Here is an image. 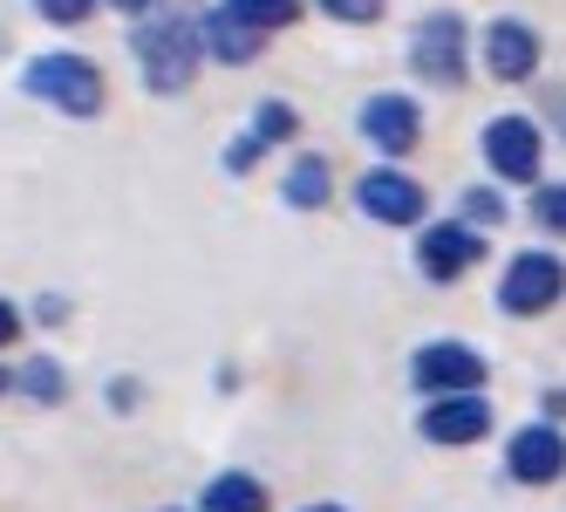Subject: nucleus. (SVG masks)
<instances>
[{
	"label": "nucleus",
	"instance_id": "3",
	"mask_svg": "<svg viewBox=\"0 0 566 512\" xmlns=\"http://www.w3.org/2000/svg\"><path fill=\"white\" fill-rule=\"evenodd\" d=\"M559 288H566V267L553 253H518L499 281V307L505 314H546L559 301Z\"/></svg>",
	"mask_w": 566,
	"mask_h": 512
},
{
	"label": "nucleus",
	"instance_id": "5",
	"mask_svg": "<svg viewBox=\"0 0 566 512\" xmlns=\"http://www.w3.org/2000/svg\"><path fill=\"white\" fill-rule=\"evenodd\" d=\"M417 383L437 389V397H471V389L484 383V363H478V348H464V342H430L417 356Z\"/></svg>",
	"mask_w": 566,
	"mask_h": 512
},
{
	"label": "nucleus",
	"instance_id": "22",
	"mask_svg": "<svg viewBox=\"0 0 566 512\" xmlns=\"http://www.w3.org/2000/svg\"><path fill=\"white\" fill-rule=\"evenodd\" d=\"M321 8H328L335 21H376V14H382V0H321Z\"/></svg>",
	"mask_w": 566,
	"mask_h": 512
},
{
	"label": "nucleus",
	"instance_id": "13",
	"mask_svg": "<svg viewBox=\"0 0 566 512\" xmlns=\"http://www.w3.org/2000/svg\"><path fill=\"white\" fill-rule=\"evenodd\" d=\"M206 49H212L219 62H253V55H260V28L239 21L232 8H212V14H206Z\"/></svg>",
	"mask_w": 566,
	"mask_h": 512
},
{
	"label": "nucleus",
	"instance_id": "27",
	"mask_svg": "<svg viewBox=\"0 0 566 512\" xmlns=\"http://www.w3.org/2000/svg\"><path fill=\"white\" fill-rule=\"evenodd\" d=\"M307 512H342V505H307Z\"/></svg>",
	"mask_w": 566,
	"mask_h": 512
},
{
	"label": "nucleus",
	"instance_id": "23",
	"mask_svg": "<svg viewBox=\"0 0 566 512\" xmlns=\"http://www.w3.org/2000/svg\"><path fill=\"white\" fill-rule=\"evenodd\" d=\"M253 157H260V137L247 130V137H239V144L226 150V171H247V165H253Z\"/></svg>",
	"mask_w": 566,
	"mask_h": 512
},
{
	"label": "nucleus",
	"instance_id": "2",
	"mask_svg": "<svg viewBox=\"0 0 566 512\" xmlns=\"http://www.w3.org/2000/svg\"><path fill=\"white\" fill-rule=\"evenodd\" d=\"M28 96H42L69 116H96L103 109V75L83 55H34L28 62Z\"/></svg>",
	"mask_w": 566,
	"mask_h": 512
},
{
	"label": "nucleus",
	"instance_id": "26",
	"mask_svg": "<svg viewBox=\"0 0 566 512\" xmlns=\"http://www.w3.org/2000/svg\"><path fill=\"white\" fill-rule=\"evenodd\" d=\"M109 8H150V0H109Z\"/></svg>",
	"mask_w": 566,
	"mask_h": 512
},
{
	"label": "nucleus",
	"instance_id": "11",
	"mask_svg": "<svg viewBox=\"0 0 566 512\" xmlns=\"http://www.w3.org/2000/svg\"><path fill=\"white\" fill-rule=\"evenodd\" d=\"M484 253V240L471 226H430L423 232V247H417V267L430 273V281H458V273H471Z\"/></svg>",
	"mask_w": 566,
	"mask_h": 512
},
{
	"label": "nucleus",
	"instance_id": "21",
	"mask_svg": "<svg viewBox=\"0 0 566 512\" xmlns=\"http://www.w3.org/2000/svg\"><path fill=\"white\" fill-rule=\"evenodd\" d=\"M34 8H42L49 21H62V28H75V21H83V14L96 8V0H34Z\"/></svg>",
	"mask_w": 566,
	"mask_h": 512
},
{
	"label": "nucleus",
	"instance_id": "25",
	"mask_svg": "<svg viewBox=\"0 0 566 512\" xmlns=\"http://www.w3.org/2000/svg\"><path fill=\"white\" fill-rule=\"evenodd\" d=\"M14 328H21V314H14L8 301H0V342H14Z\"/></svg>",
	"mask_w": 566,
	"mask_h": 512
},
{
	"label": "nucleus",
	"instance_id": "12",
	"mask_svg": "<svg viewBox=\"0 0 566 512\" xmlns=\"http://www.w3.org/2000/svg\"><path fill=\"white\" fill-rule=\"evenodd\" d=\"M492 430V404L484 397H437L423 410V438L430 445H478Z\"/></svg>",
	"mask_w": 566,
	"mask_h": 512
},
{
	"label": "nucleus",
	"instance_id": "28",
	"mask_svg": "<svg viewBox=\"0 0 566 512\" xmlns=\"http://www.w3.org/2000/svg\"><path fill=\"white\" fill-rule=\"evenodd\" d=\"M0 389H8V376H0Z\"/></svg>",
	"mask_w": 566,
	"mask_h": 512
},
{
	"label": "nucleus",
	"instance_id": "19",
	"mask_svg": "<svg viewBox=\"0 0 566 512\" xmlns=\"http://www.w3.org/2000/svg\"><path fill=\"white\" fill-rule=\"evenodd\" d=\"M21 383H28V397H34V404H55V397H62V389H69L55 363H34V369H28Z\"/></svg>",
	"mask_w": 566,
	"mask_h": 512
},
{
	"label": "nucleus",
	"instance_id": "24",
	"mask_svg": "<svg viewBox=\"0 0 566 512\" xmlns=\"http://www.w3.org/2000/svg\"><path fill=\"white\" fill-rule=\"evenodd\" d=\"M546 116H553V130L566 137V90H546Z\"/></svg>",
	"mask_w": 566,
	"mask_h": 512
},
{
	"label": "nucleus",
	"instance_id": "15",
	"mask_svg": "<svg viewBox=\"0 0 566 512\" xmlns=\"http://www.w3.org/2000/svg\"><path fill=\"white\" fill-rule=\"evenodd\" d=\"M287 206L294 212H314V206H328V157H301V165L287 171Z\"/></svg>",
	"mask_w": 566,
	"mask_h": 512
},
{
	"label": "nucleus",
	"instance_id": "10",
	"mask_svg": "<svg viewBox=\"0 0 566 512\" xmlns=\"http://www.w3.org/2000/svg\"><path fill=\"white\" fill-rule=\"evenodd\" d=\"M484 69H492L499 83H525V75L539 69V34L525 21H492L484 28Z\"/></svg>",
	"mask_w": 566,
	"mask_h": 512
},
{
	"label": "nucleus",
	"instance_id": "7",
	"mask_svg": "<svg viewBox=\"0 0 566 512\" xmlns=\"http://www.w3.org/2000/svg\"><path fill=\"white\" fill-rule=\"evenodd\" d=\"M417 130H423V116H417L410 96H369V103H361V137H369L382 157L417 150Z\"/></svg>",
	"mask_w": 566,
	"mask_h": 512
},
{
	"label": "nucleus",
	"instance_id": "20",
	"mask_svg": "<svg viewBox=\"0 0 566 512\" xmlns=\"http://www.w3.org/2000/svg\"><path fill=\"white\" fill-rule=\"evenodd\" d=\"M464 212H471V219H492V226H499V219H505V199H499V191H484V185H478V191H464Z\"/></svg>",
	"mask_w": 566,
	"mask_h": 512
},
{
	"label": "nucleus",
	"instance_id": "6",
	"mask_svg": "<svg viewBox=\"0 0 566 512\" xmlns=\"http://www.w3.org/2000/svg\"><path fill=\"white\" fill-rule=\"evenodd\" d=\"M484 165L499 178H533L539 171V124H525V116L484 124Z\"/></svg>",
	"mask_w": 566,
	"mask_h": 512
},
{
	"label": "nucleus",
	"instance_id": "14",
	"mask_svg": "<svg viewBox=\"0 0 566 512\" xmlns=\"http://www.w3.org/2000/svg\"><path fill=\"white\" fill-rule=\"evenodd\" d=\"M198 512H266V485L253 471H219L206 499H198Z\"/></svg>",
	"mask_w": 566,
	"mask_h": 512
},
{
	"label": "nucleus",
	"instance_id": "4",
	"mask_svg": "<svg viewBox=\"0 0 566 512\" xmlns=\"http://www.w3.org/2000/svg\"><path fill=\"white\" fill-rule=\"evenodd\" d=\"M410 62H417V75H423V83H437V90H458V83H464V21H458V14H430V21L417 28V49H410Z\"/></svg>",
	"mask_w": 566,
	"mask_h": 512
},
{
	"label": "nucleus",
	"instance_id": "18",
	"mask_svg": "<svg viewBox=\"0 0 566 512\" xmlns=\"http://www.w3.org/2000/svg\"><path fill=\"white\" fill-rule=\"evenodd\" d=\"M533 219L546 232H566V185H539V199H533Z\"/></svg>",
	"mask_w": 566,
	"mask_h": 512
},
{
	"label": "nucleus",
	"instance_id": "17",
	"mask_svg": "<svg viewBox=\"0 0 566 512\" xmlns=\"http://www.w3.org/2000/svg\"><path fill=\"white\" fill-rule=\"evenodd\" d=\"M253 137H260V144L294 137V109H287V103H260V109H253Z\"/></svg>",
	"mask_w": 566,
	"mask_h": 512
},
{
	"label": "nucleus",
	"instance_id": "1",
	"mask_svg": "<svg viewBox=\"0 0 566 512\" xmlns=\"http://www.w3.org/2000/svg\"><path fill=\"white\" fill-rule=\"evenodd\" d=\"M130 49H137V62H144V83L157 90V96H178L191 75H198V21L191 14H165V21H144L137 34H130Z\"/></svg>",
	"mask_w": 566,
	"mask_h": 512
},
{
	"label": "nucleus",
	"instance_id": "8",
	"mask_svg": "<svg viewBox=\"0 0 566 512\" xmlns=\"http://www.w3.org/2000/svg\"><path fill=\"white\" fill-rule=\"evenodd\" d=\"M355 199H361V212L382 219V226H417L423 219V185L402 178V171H369L355 185Z\"/></svg>",
	"mask_w": 566,
	"mask_h": 512
},
{
	"label": "nucleus",
	"instance_id": "16",
	"mask_svg": "<svg viewBox=\"0 0 566 512\" xmlns=\"http://www.w3.org/2000/svg\"><path fill=\"white\" fill-rule=\"evenodd\" d=\"M226 8H232L239 21H253V28L266 34V28H287V21L301 14V0H226Z\"/></svg>",
	"mask_w": 566,
	"mask_h": 512
},
{
	"label": "nucleus",
	"instance_id": "9",
	"mask_svg": "<svg viewBox=\"0 0 566 512\" xmlns=\"http://www.w3.org/2000/svg\"><path fill=\"white\" fill-rule=\"evenodd\" d=\"M505 471L518 485H553L559 471H566V438L553 424H533V430H518L512 451H505Z\"/></svg>",
	"mask_w": 566,
	"mask_h": 512
}]
</instances>
